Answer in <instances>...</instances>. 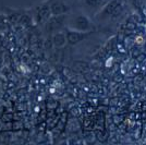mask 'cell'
<instances>
[{"label": "cell", "instance_id": "1", "mask_svg": "<svg viewBox=\"0 0 146 145\" xmlns=\"http://www.w3.org/2000/svg\"><path fill=\"white\" fill-rule=\"evenodd\" d=\"M66 29L93 33L96 30V24L94 23L93 19L90 18L87 14L83 13L78 9H72L70 12H68Z\"/></svg>", "mask_w": 146, "mask_h": 145}, {"label": "cell", "instance_id": "2", "mask_svg": "<svg viewBox=\"0 0 146 145\" xmlns=\"http://www.w3.org/2000/svg\"><path fill=\"white\" fill-rule=\"evenodd\" d=\"M123 12V5L121 0H110L103 9L93 19L94 23L97 25H106L116 21Z\"/></svg>", "mask_w": 146, "mask_h": 145}, {"label": "cell", "instance_id": "3", "mask_svg": "<svg viewBox=\"0 0 146 145\" xmlns=\"http://www.w3.org/2000/svg\"><path fill=\"white\" fill-rule=\"evenodd\" d=\"M110 0H79L73 9H78L83 13L87 14L90 18L94 19L104 7L106 6Z\"/></svg>", "mask_w": 146, "mask_h": 145}, {"label": "cell", "instance_id": "4", "mask_svg": "<svg viewBox=\"0 0 146 145\" xmlns=\"http://www.w3.org/2000/svg\"><path fill=\"white\" fill-rule=\"evenodd\" d=\"M67 15L68 13L59 14V15H51L43 26L45 32L49 35H52L56 32L64 30L66 23H67Z\"/></svg>", "mask_w": 146, "mask_h": 145}, {"label": "cell", "instance_id": "5", "mask_svg": "<svg viewBox=\"0 0 146 145\" xmlns=\"http://www.w3.org/2000/svg\"><path fill=\"white\" fill-rule=\"evenodd\" d=\"M51 10H50V6H49L48 0L44 1L42 3H39L38 6L34 9V18L38 24L43 25L48 21V19L51 17Z\"/></svg>", "mask_w": 146, "mask_h": 145}, {"label": "cell", "instance_id": "6", "mask_svg": "<svg viewBox=\"0 0 146 145\" xmlns=\"http://www.w3.org/2000/svg\"><path fill=\"white\" fill-rule=\"evenodd\" d=\"M66 31V35H67V41L69 45H72L75 46L80 44L81 42L85 41L88 36H91V32L87 33V32H79V31H72V30H68L64 29Z\"/></svg>", "mask_w": 146, "mask_h": 145}, {"label": "cell", "instance_id": "7", "mask_svg": "<svg viewBox=\"0 0 146 145\" xmlns=\"http://www.w3.org/2000/svg\"><path fill=\"white\" fill-rule=\"evenodd\" d=\"M51 36H52V44H54V46L56 48L61 49L63 47H66V45L68 44L66 31L62 30L59 31V32H56Z\"/></svg>", "mask_w": 146, "mask_h": 145}, {"label": "cell", "instance_id": "8", "mask_svg": "<svg viewBox=\"0 0 146 145\" xmlns=\"http://www.w3.org/2000/svg\"><path fill=\"white\" fill-rule=\"evenodd\" d=\"M61 1H63L64 3H67L68 6L71 7V8L73 9V7L75 6V3H76L79 0H61Z\"/></svg>", "mask_w": 146, "mask_h": 145}, {"label": "cell", "instance_id": "9", "mask_svg": "<svg viewBox=\"0 0 146 145\" xmlns=\"http://www.w3.org/2000/svg\"><path fill=\"white\" fill-rule=\"evenodd\" d=\"M134 42L136 43V44H139V45H142L143 43H144V38L142 36H136L135 37V41Z\"/></svg>", "mask_w": 146, "mask_h": 145}]
</instances>
